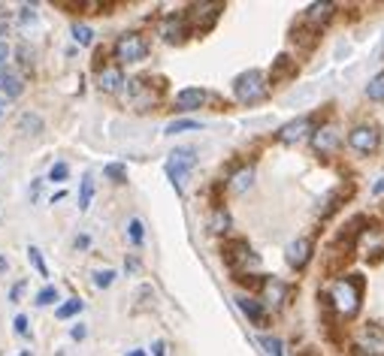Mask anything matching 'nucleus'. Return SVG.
I'll return each mask as SVG.
<instances>
[{
	"label": "nucleus",
	"instance_id": "13",
	"mask_svg": "<svg viewBox=\"0 0 384 356\" xmlns=\"http://www.w3.org/2000/svg\"><path fill=\"white\" fill-rule=\"evenodd\" d=\"M236 305H239V311L245 314L251 323H255V327H267V308H264V302H257V299H251V296H239Z\"/></svg>",
	"mask_w": 384,
	"mask_h": 356
},
{
	"label": "nucleus",
	"instance_id": "26",
	"mask_svg": "<svg viewBox=\"0 0 384 356\" xmlns=\"http://www.w3.org/2000/svg\"><path fill=\"white\" fill-rule=\"evenodd\" d=\"M127 239H130V245H143V239H146V227H143V220L139 218H130L127 220Z\"/></svg>",
	"mask_w": 384,
	"mask_h": 356
},
{
	"label": "nucleus",
	"instance_id": "1",
	"mask_svg": "<svg viewBox=\"0 0 384 356\" xmlns=\"http://www.w3.org/2000/svg\"><path fill=\"white\" fill-rule=\"evenodd\" d=\"M327 302L339 317H354L360 311V302H363V278L360 275H345V278L333 281Z\"/></svg>",
	"mask_w": 384,
	"mask_h": 356
},
{
	"label": "nucleus",
	"instance_id": "42",
	"mask_svg": "<svg viewBox=\"0 0 384 356\" xmlns=\"http://www.w3.org/2000/svg\"><path fill=\"white\" fill-rule=\"evenodd\" d=\"M127 356H148V353H146V350H130Z\"/></svg>",
	"mask_w": 384,
	"mask_h": 356
},
{
	"label": "nucleus",
	"instance_id": "5",
	"mask_svg": "<svg viewBox=\"0 0 384 356\" xmlns=\"http://www.w3.org/2000/svg\"><path fill=\"white\" fill-rule=\"evenodd\" d=\"M221 257H224V263L230 269L236 272V278L242 275V269L245 266H257V253L251 251V245L245 239H230V242H224V248H221Z\"/></svg>",
	"mask_w": 384,
	"mask_h": 356
},
{
	"label": "nucleus",
	"instance_id": "8",
	"mask_svg": "<svg viewBox=\"0 0 384 356\" xmlns=\"http://www.w3.org/2000/svg\"><path fill=\"white\" fill-rule=\"evenodd\" d=\"M309 133H315V118L300 115V118H294V121H288V124L276 133V139L285 142V145H294V142H300L302 136H309Z\"/></svg>",
	"mask_w": 384,
	"mask_h": 356
},
{
	"label": "nucleus",
	"instance_id": "4",
	"mask_svg": "<svg viewBox=\"0 0 384 356\" xmlns=\"http://www.w3.org/2000/svg\"><path fill=\"white\" fill-rule=\"evenodd\" d=\"M115 58L118 64H139V60L148 58V43L143 34H136V30H130V34H121L118 43H115Z\"/></svg>",
	"mask_w": 384,
	"mask_h": 356
},
{
	"label": "nucleus",
	"instance_id": "41",
	"mask_svg": "<svg viewBox=\"0 0 384 356\" xmlns=\"http://www.w3.org/2000/svg\"><path fill=\"white\" fill-rule=\"evenodd\" d=\"M39 185H43V181H34V185H30V199L39 197Z\"/></svg>",
	"mask_w": 384,
	"mask_h": 356
},
{
	"label": "nucleus",
	"instance_id": "43",
	"mask_svg": "<svg viewBox=\"0 0 384 356\" xmlns=\"http://www.w3.org/2000/svg\"><path fill=\"white\" fill-rule=\"evenodd\" d=\"M6 76V67H0V79H4Z\"/></svg>",
	"mask_w": 384,
	"mask_h": 356
},
{
	"label": "nucleus",
	"instance_id": "31",
	"mask_svg": "<svg viewBox=\"0 0 384 356\" xmlns=\"http://www.w3.org/2000/svg\"><path fill=\"white\" fill-rule=\"evenodd\" d=\"M113 281H115V272H113V269H100V272H94V287L106 290V287H113Z\"/></svg>",
	"mask_w": 384,
	"mask_h": 356
},
{
	"label": "nucleus",
	"instance_id": "22",
	"mask_svg": "<svg viewBox=\"0 0 384 356\" xmlns=\"http://www.w3.org/2000/svg\"><path fill=\"white\" fill-rule=\"evenodd\" d=\"M82 308H85L82 299H67L64 305H58L55 317H58V320H70V317H76V314H82Z\"/></svg>",
	"mask_w": 384,
	"mask_h": 356
},
{
	"label": "nucleus",
	"instance_id": "15",
	"mask_svg": "<svg viewBox=\"0 0 384 356\" xmlns=\"http://www.w3.org/2000/svg\"><path fill=\"white\" fill-rule=\"evenodd\" d=\"M206 91L203 88H181L179 94H176V106L179 109H185V112H191V109H200L206 103Z\"/></svg>",
	"mask_w": 384,
	"mask_h": 356
},
{
	"label": "nucleus",
	"instance_id": "37",
	"mask_svg": "<svg viewBox=\"0 0 384 356\" xmlns=\"http://www.w3.org/2000/svg\"><path fill=\"white\" fill-rule=\"evenodd\" d=\"M73 245H76V251H88V248H91V239H88L85 232H82V236H76Z\"/></svg>",
	"mask_w": 384,
	"mask_h": 356
},
{
	"label": "nucleus",
	"instance_id": "6",
	"mask_svg": "<svg viewBox=\"0 0 384 356\" xmlns=\"http://www.w3.org/2000/svg\"><path fill=\"white\" fill-rule=\"evenodd\" d=\"M348 145L357 151V154H376L378 145H381V133H378V127H372V124H357V127H351V133H348Z\"/></svg>",
	"mask_w": 384,
	"mask_h": 356
},
{
	"label": "nucleus",
	"instance_id": "32",
	"mask_svg": "<svg viewBox=\"0 0 384 356\" xmlns=\"http://www.w3.org/2000/svg\"><path fill=\"white\" fill-rule=\"evenodd\" d=\"M67 176H70L67 164H55L52 169H49V181H67Z\"/></svg>",
	"mask_w": 384,
	"mask_h": 356
},
{
	"label": "nucleus",
	"instance_id": "10",
	"mask_svg": "<svg viewBox=\"0 0 384 356\" xmlns=\"http://www.w3.org/2000/svg\"><path fill=\"white\" fill-rule=\"evenodd\" d=\"M285 260H288V266L297 269V272L306 269V263L312 260V242L309 239H294L285 251Z\"/></svg>",
	"mask_w": 384,
	"mask_h": 356
},
{
	"label": "nucleus",
	"instance_id": "9",
	"mask_svg": "<svg viewBox=\"0 0 384 356\" xmlns=\"http://www.w3.org/2000/svg\"><path fill=\"white\" fill-rule=\"evenodd\" d=\"M339 142H342V136L333 124H324V127H318L315 133H312V148H315L318 154H333V151L339 148Z\"/></svg>",
	"mask_w": 384,
	"mask_h": 356
},
{
	"label": "nucleus",
	"instance_id": "12",
	"mask_svg": "<svg viewBox=\"0 0 384 356\" xmlns=\"http://www.w3.org/2000/svg\"><path fill=\"white\" fill-rule=\"evenodd\" d=\"M121 85H124V70H121L118 64L115 67H103L97 73V88L103 91V94H115Z\"/></svg>",
	"mask_w": 384,
	"mask_h": 356
},
{
	"label": "nucleus",
	"instance_id": "25",
	"mask_svg": "<svg viewBox=\"0 0 384 356\" xmlns=\"http://www.w3.org/2000/svg\"><path fill=\"white\" fill-rule=\"evenodd\" d=\"M27 260H30V266L37 269L39 278H49V266H46V260H43V251H39L37 245L27 248Z\"/></svg>",
	"mask_w": 384,
	"mask_h": 356
},
{
	"label": "nucleus",
	"instance_id": "38",
	"mask_svg": "<svg viewBox=\"0 0 384 356\" xmlns=\"http://www.w3.org/2000/svg\"><path fill=\"white\" fill-rule=\"evenodd\" d=\"M22 290H25V281H18L13 290H9V302H18V296H22Z\"/></svg>",
	"mask_w": 384,
	"mask_h": 356
},
{
	"label": "nucleus",
	"instance_id": "19",
	"mask_svg": "<svg viewBox=\"0 0 384 356\" xmlns=\"http://www.w3.org/2000/svg\"><path fill=\"white\" fill-rule=\"evenodd\" d=\"M294 73H297L294 60H290L288 55H279V58H276V64H272V82H281V79H290Z\"/></svg>",
	"mask_w": 384,
	"mask_h": 356
},
{
	"label": "nucleus",
	"instance_id": "21",
	"mask_svg": "<svg viewBox=\"0 0 384 356\" xmlns=\"http://www.w3.org/2000/svg\"><path fill=\"white\" fill-rule=\"evenodd\" d=\"M366 97L372 100V103H384V70L369 79V85H366Z\"/></svg>",
	"mask_w": 384,
	"mask_h": 356
},
{
	"label": "nucleus",
	"instance_id": "27",
	"mask_svg": "<svg viewBox=\"0 0 384 356\" xmlns=\"http://www.w3.org/2000/svg\"><path fill=\"white\" fill-rule=\"evenodd\" d=\"M70 34H73V39H76L79 46H91V43H94V30H91L88 25H82V22H73Z\"/></svg>",
	"mask_w": 384,
	"mask_h": 356
},
{
	"label": "nucleus",
	"instance_id": "20",
	"mask_svg": "<svg viewBox=\"0 0 384 356\" xmlns=\"http://www.w3.org/2000/svg\"><path fill=\"white\" fill-rule=\"evenodd\" d=\"M94 176H91V172H88V176L82 178V185H79V211H88L91 209V199H94Z\"/></svg>",
	"mask_w": 384,
	"mask_h": 356
},
{
	"label": "nucleus",
	"instance_id": "17",
	"mask_svg": "<svg viewBox=\"0 0 384 356\" xmlns=\"http://www.w3.org/2000/svg\"><path fill=\"white\" fill-rule=\"evenodd\" d=\"M230 223H233V220H230V211L215 206V209H212V218H209L206 227H209V232H215V236H224V232L230 230Z\"/></svg>",
	"mask_w": 384,
	"mask_h": 356
},
{
	"label": "nucleus",
	"instance_id": "29",
	"mask_svg": "<svg viewBox=\"0 0 384 356\" xmlns=\"http://www.w3.org/2000/svg\"><path fill=\"white\" fill-rule=\"evenodd\" d=\"M34 302L39 305V308H46V305H55V302H58V287H55V284H46V287L34 296Z\"/></svg>",
	"mask_w": 384,
	"mask_h": 356
},
{
	"label": "nucleus",
	"instance_id": "28",
	"mask_svg": "<svg viewBox=\"0 0 384 356\" xmlns=\"http://www.w3.org/2000/svg\"><path fill=\"white\" fill-rule=\"evenodd\" d=\"M103 176L113 178L115 185H127V166L124 164H106L103 166Z\"/></svg>",
	"mask_w": 384,
	"mask_h": 356
},
{
	"label": "nucleus",
	"instance_id": "44",
	"mask_svg": "<svg viewBox=\"0 0 384 356\" xmlns=\"http://www.w3.org/2000/svg\"><path fill=\"white\" fill-rule=\"evenodd\" d=\"M22 356H34V353H30V350H25V353H22Z\"/></svg>",
	"mask_w": 384,
	"mask_h": 356
},
{
	"label": "nucleus",
	"instance_id": "39",
	"mask_svg": "<svg viewBox=\"0 0 384 356\" xmlns=\"http://www.w3.org/2000/svg\"><path fill=\"white\" fill-rule=\"evenodd\" d=\"M18 18H22V22H34V6H22V15H18Z\"/></svg>",
	"mask_w": 384,
	"mask_h": 356
},
{
	"label": "nucleus",
	"instance_id": "35",
	"mask_svg": "<svg viewBox=\"0 0 384 356\" xmlns=\"http://www.w3.org/2000/svg\"><path fill=\"white\" fill-rule=\"evenodd\" d=\"M151 356H167V344L160 341V338L151 341Z\"/></svg>",
	"mask_w": 384,
	"mask_h": 356
},
{
	"label": "nucleus",
	"instance_id": "7",
	"mask_svg": "<svg viewBox=\"0 0 384 356\" xmlns=\"http://www.w3.org/2000/svg\"><path fill=\"white\" fill-rule=\"evenodd\" d=\"M191 34V25H188V15L181 13H173L164 18V25H160V37H164V43L169 46H181Z\"/></svg>",
	"mask_w": 384,
	"mask_h": 356
},
{
	"label": "nucleus",
	"instance_id": "18",
	"mask_svg": "<svg viewBox=\"0 0 384 356\" xmlns=\"http://www.w3.org/2000/svg\"><path fill=\"white\" fill-rule=\"evenodd\" d=\"M22 91H25L22 76H15V73H9L6 70V76L0 79V94H4L6 100H15V97H22Z\"/></svg>",
	"mask_w": 384,
	"mask_h": 356
},
{
	"label": "nucleus",
	"instance_id": "2",
	"mask_svg": "<svg viewBox=\"0 0 384 356\" xmlns=\"http://www.w3.org/2000/svg\"><path fill=\"white\" fill-rule=\"evenodd\" d=\"M269 94V82L260 70H245L233 79V97L242 106H255Z\"/></svg>",
	"mask_w": 384,
	"mask_h": 356
},
{
	"label": "nucleus",
	"instance_id": "11",
	"mask_svg": "<svg viewBox=\"0 0 384 356\" xmlns=\"http://www.w3.org/2000/svg\"><path fill=\"white\" fill-rule=\"evenodd\" d=\"M260 293H264V305H269V308H281L288 299V284L279 281V278H267Z\"/></svg>",
	"mask_w": 384,
	"mask_h": 356
},
{
	"label": "nucleus",
	"instance_id": "33",
	"mask_svg": "<svg viewBox=\"0 0 384 356\" xmlns=\"http://www.w3.org/2000/svg\"><path fill=\"white\" fill-rule=\"evenodd\" d=\"M15 332L22 335V338H30V320L25 314H15Z\"/></svg>",
	"mask_w": 384,
	"mask_h": 356
},
{
	"label": "nucleus",
	"instance_id": "3",
	"mask_svg": "<svg viewBox=\"0 0 384 356\" xmlns=\"http://www.w3.org/2000/svg\"><path fill=\"white\" fill-rule=\"evenodd\" d=\"M194 169H197V148H191V145L176 148L173 154H169V160H167V178L173 181L176 190L185 187V181L191 178V172H194Z\"/></svg>",
	"mask_w": 384,
	"mask_h": 356
},
{
	"label": "nucleus",
	"instance_id": "40",
	"mask_svg": "<svg viewBox=\"0 0 384 356\" xmlns=\"http://www.w3.org/2000/svg\"><path fill=\"white\" fill-rule=\"evenodd\" d=\"M372 193H376V197H381V193H384V176L376 181V185H372Z\"/></svg>",
	"mask_w": 384,
	"mask_h": 356
},
{
	"label": "nucleus",
	"instance_id": "30",
	"mask_svg": "<svg viewBox=\"0 0 384 356\" xmlns=\"http://www.w3.org/2000/svg\"><path fill=\"white\" fill-rule=\"evenodd\" d=\"M260 348H267L269 356H285V344L276 335H260Z\"/></svg>",
	"mask_w": 384,
	"mask_h": 356
},
{
	"label": "nucleus",
	"instance_id": "24",
	"mask_svg": "<svg viewBox=\"0 0 384 356\" xmlns=\"http://www.w3.org/2000/svg\"><path fill=\"white\" fill-rule=\"evenodd\" d=\"M203 124L200 121H194V118H179V121H173V124H167V136H176V133H188V130H200Z\"/></svg>",
	"mask_w": 384,
	"mask_h": 356
},
{
	"label": "nucleus",
	"instance_id": "23",
	"mask_svg": "<svg viewBox=\"0 0 384 356\" xmlns=\"http://www.w3.org/2000/svg\"><path fill=\"white\" fill-rule=\"evenodd\" d=\"M18 130H22V133H39V130H43V118L39 115H34V112H25L22 118H18Z\"/></svg>",
	"mask_w": 384,
	"mask_h": 356
},
{
	"label": "nucleus",
	"instance_id": "34",
	"mask_svg": "<svg viewBox=\"0 0 384 356\" xmlns=\"http://www.w3.org/2000/svg\"><path fill=\"white\" fill-rule=\"evenodd\" d=\"M85 335H88V327H85V323H76V327L70 329V338H73V341H82Z\"/></svg>",
	"mask_w": 384,
	"mask_h": 356
},
{
	"label": "nucleus",
	"instance_id": "14",
	"mask_svg": "<svg viewBox=\"0 0 384 356\" xmlns=\"http://www.w3.org/2000/svg\"><path fill=\"white\" fill-rule=\"evenodd\" d=\"M333 13H336L333 4H312V6H306V13H302V22L312 25V27H321V25L330 22Z\"/></svg>",
	"mask_w": 384,
	"mask_h": 356
},
{
	"label": "nucleus",
	"instance_id": "16",
	"mask_svg": "<svg viewBox=\"0 0 384 356\" xmlns=\"http://www.w3.org/2000/svg\"><path fill=\"white\" fill-rule=\"evenodd\" d=\"M251 185H255V166H242L230 176V190L233 193H245Z\"/></svg>",
	"mask_w": 384,
	"mask_h": 356
},
{
	"label": "nucleus",
	"instance_id": "36",
	"mask_svg": "<svg viewBox=\"0 0 384 356\" xmlns=\"http://www.w3.org/2000/svg\"><path fill=\"white\" fill-rule=\"evenodd\" d=\"M9 55H13V48H9L4 39H0V67H6V60H9Z\"/></svg>",
	"mask_w": 384,
	"mask_h": 356
}]
</instances>
